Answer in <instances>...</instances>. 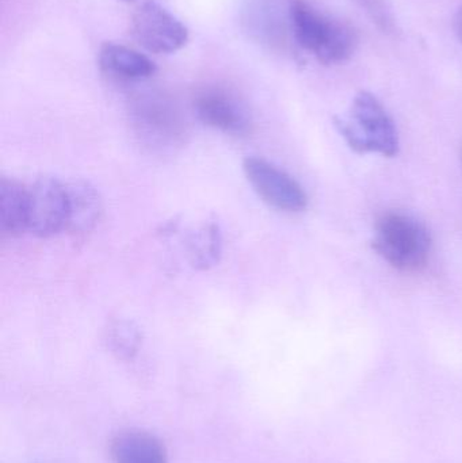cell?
<instances>
[{
  "mask_svg": "<svg viewBox=\"0 0 462 463\" xmlns=\"http://www.w3.org/2000/svg\"><path fill=\"white\" fill-rule=\"evenodd\" d=\"M124 2H133V0H124Z\"/></svg>",
  "mask_w": 462,
  "mask_h": 463,
  "instance_id": "obj_16",
  "label": "cell"
},
{
  "mask_svg": "<svg viewBox=\"0 0 462 463\" xmlns=\"http://www.w3.org/2000/svg\"><path fill=\"white\" fill-rule=\"evenodd\" d=\"M130 33L138 45L155 54H170L189 41L187 27L159 3H141L132 15Z\"/></svg>",
  "mask_w": 462,
  "mask_h": 463,
  "instance_id": "obj_4",
  "label": "cell"
},
{
  "mask_svg": "<svg viewBox=\"0 0 462 463\" xmlns=\"http://www.w3.org/2000/svg\"><path fill=\"white\" fill-rule=\"evenodd\" d=\"M29 227V189L13 178L0 182V230L18 237Z\"/></svg>",
  "mask_w": 462,
  "mask_h": 463,
  "instance_id": "obj_12",
  "label": "cell"
},
{
  "mask_svg": "<svg viewBox=\"0 0 462 463\" xmlns=\"http://www.w3.org/2000/svg\"><path fill=\"white\" fill-rule=\"evenodd\" d=\"M135 127L144 143L157 148H173L184 143L186 128L178 110L162 98L138 100L133 110Z\"/></svg>",
  "mask_w": 462,
  "mask_h": 463,
  "instance_id": "obj_7",
  "label": "cell"
},
{
  "mask_svg": "<svg viewBox=\"0 0 462 463\" xmlns=\"http://www.w3.org/2000/svg\"><path fill=\"white\" fill-rule=\"evenodd\" d=\"M68 189L54 176H40L29 187V227L38 239H49L65 230Z\"/></svg>",
  "mask_w": 462,
  "mask_h": 463,
  "instance_id": "obj_6",
  "label": "cell"
},
{
  "mask_svg": "<svg viewBox=\"0 0 462 463\" xmlns=\"http://www.w3.org/2000/svg\"><path fill=\"white\" fill-rule=\"evenodd\" d=\"M67 189L68 217L65 231L72 239H86L102 219V197L97 187L84 179L71 182Z\"/></svg>",
  "mask_w": 462,
  "mask_h": 463,
  "instance_id": "obj_9",
  "label": "cell"
},
{
  "mask_svg": "<svg viewBox=\"0 0 462 463\" xmlns=\"http://www.w3.org/2000/svg\"><path fill=\"white\" fill-rule=\"evenodd\" d=\"M222 228L214 220L201 222L187 237V260L198 271H206L216 266L222 259Z\"/></svg>",
  "mask_w": 462,
  "mask_h": 463,
  "instance_id": "obj_13",
  "label": "cell"
},
{
  "mask_svg": "<svg viewBox=\"0 0 462 463\" xmlns=\"http://www.w3.org/2000/svg\"><path fill=\"white\" fill-rule=\"evenodd\" d=\"M114 463H167V451L155 435L140 430L119 432L111 442Z\"/></svg>",
  "mask_w": 462,
  "mask_h": 463,
  "instance_id": "obj_11",
  "label": "cell"
},
{
  "mask_svg": "<svg viewBox=\"0 0 462 463\" xmlns=\"http://www.w3.org/2000/svg\"><path fill=\"white\" fill-rule=\"evenodd\" d=\"M243 171L255 193L271 208L287 213L306 211L308 197L301 184L273 163L260 157H247Z\"/></svg>",
  "mask_w": 462,
  "mask_h": 463,
  "instance_id": "obj_5",
  "label": "cell"
},
{
  "mask_svg": "<svg viewBox=\"0 0 462 463\" xmlns=\"http://www.w3.org/2000/svg\"><path fill=\"white\" fill-rule=\"evenodd\" d=\"M106 342L108 347L121 358H132L143 342V335L135 321L116 318L106 328Z\"/></svg>",
  "mask_w": 462,
  "mask_h": 463,
  "instance_id": "obj_14",
  "label": "cell"
},
{
  "mask_svg": "<svg viewBox=\"0 0 462 463\" xmlns=\"http://www.w3.org/2000/svg\"><path fill=\"white\" fill-rule=\"evenodd\" d=\"M99 65L106 75L122 81L144 80L156 72V64L146 54L116 43H103Z\"/></svg>",
  "mask_w": 462,
  "mask_h": 463,
  "instance_id": "obj_10",
  "label": "cell"
},
{
  "mask_svg": "<svg viewBox=\"0 0 462 463\" xmlns=\"http://www.w3.org/2000/svg\"><path fill=\"white\" fill-rule=\"evenodd\" d=\"M195 114L201 122L227 135L247 136L254 121L249 108L227 90L205 89L194 99Z\"/></svg>",
  "mask_w": 462,
  "mask_h": 463,
  "instance_id": "obj_8",
  "label": "cell"
},
{
  "mask_svg": "<svg viewBox=\"0 0 462 463\" xmlns=\"http://www.w3.org/2000/svg\"><path fill=\"white\" fill-rule=\"evenodd\" d=\"M336 128L358 154H379L393 157L399 152L395 122L373 94L355 95L347 118L336 119Z\"/></svg>",
  "mask_w": 462,
  "mask_h": 463,
  "instance_id": "obj_2",
  "label": "cell"
},
{
  "mask_svg": "<svg viewBox=\"0 0 462 463\" xmlns=\"http://www.w3.org/2000/svg\"><path fill=\"white\" fill-rule=\"evenodd\" d=\"M290 19L298 45L322 64H341L354 53V29L341 19L325 15L306 0H293Z\"/></svg>",
  "mask_w": 462,
  "mask_h": 463,
  "instance_id": "obj_1",
  "label": "cell"
},
{
  "mask_svg": "<svg viewBox=\"0 0 462 463\" xmlns=\"http://www.w3.org/2000/svg\"><path fill=\"white\" fill-rule=\"evenodd\" d=\"M373 248L393 269L420 271L428 264L431 237L428 228L415 217L390 212L377 222Z\"/></svg>",
  "mask_w": 462,
  "mask_h": 463,
  "instance_id": "obj_3",
  "label": "cell"
},
{
  "mask_svg": "<svg viewBox=\"0 0 462 463\" xmlns=\"http://www.w3.org/2000/svg\"><path fill=\"white\" fill-rule=\"evenodd\" d=\"M455 29H456V34H457L458 40H460L462 43V5L460 8H458L457 15H456Z\"/></svg>",
  "mask_w": 462,
  "mask_h": 463,
  "instance_id": "obj_15",
  "label": "cell"
}]
</instances>
